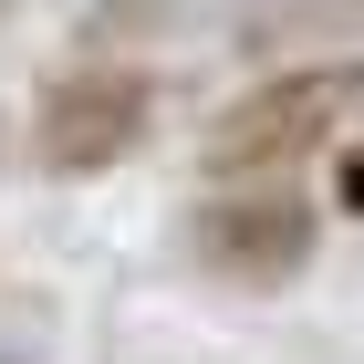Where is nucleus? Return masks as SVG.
Returning a JSON list of instances; mask_svg holds the SVG:
<instances>
[{
  "instance_id": "1",
  "label": "nucleus",
  "mask_w": 364,
  "mask_h": 364,
  "mask_svg": "<svg viewBox=\"0 0 364 364\" xmlns=\"http://www.w3.org/2000/svg\"><path fill=\"white\" fill-rule=\"evenodd\" d=\"M354 125H364V53H291V63H260L198 125L188 156L198 177H312L343 156Z\"/></svg>"
},
{
  "instance_id": "2",
  "label": "nucleus",
  "mask_w": 364,
  "mask_h": 364,
  "mask_svg": "<svg viewBox=\"0 0 364 364\" xmlns=\"http://www.w3.org/2000/svg\"><path fill=\"white\" fill-rule=\"evenodd\" d=\"M323 229H333V198L312 188V177H198L188 219H177V260L208 291L271 302V291L312 281Z\"/></svg>"
},
{
  "instance_id": "3",
  "label": "nucleus",
  "mask_w": 364,
  "mask_h": 364,
  "mask_svg": "<svg viewBox=\"0 0 364 364\" xmlns=\"http://www.w3.org/2000/svg\"><path fill=\"white\" fill-rule=\"evenodd\" d=\"M167 125V73L146 53H73L53 63L21 105V156L63 188H94V177L136 167Z\"/></svg>"
},
{
  "instance_id": "4",
  "label": "nucleus",
  "mask_w": 364,
  "mask_h": 364,
  "mask_svg": "<svg viewBox=\"0 0 364 364\" xmlns=\"http://www.w3.org/2000/svg\"><path fill=\"white\" fill-rule=\"evenodd\" d=\"M323 198H333V219H364V125L343 136V156H333V177H323Z\"/></svg>"
},
{
  "instance_id": "5",
  "label": "nucleus",
  "mask_w": 364,
  "mask_h": 364,
  "mask_svg": "<svg viewBox=\"0 0 364 364\" xmlns=\"http://www.w3.org/2000/svg\"><path fill=\"white\" fill-rule=\"evenodd\" d=\"M0 167H11V125H0Z\"/></svg>"
},
{
  "instance_id": "6",
  "label": "nucleus",
  "mask_w": 364,
  "mask_h": 364,
  "mask_svg": "<svg viewBox=\"0 0 364 364\" xmlns=\"http://www.w3.org/2000/svg\"><path fill=\"white\" fill-rule=\"evenodd\" d=\"M0 364H11V354H0Z\"/></svg>"
}]
</instances>
